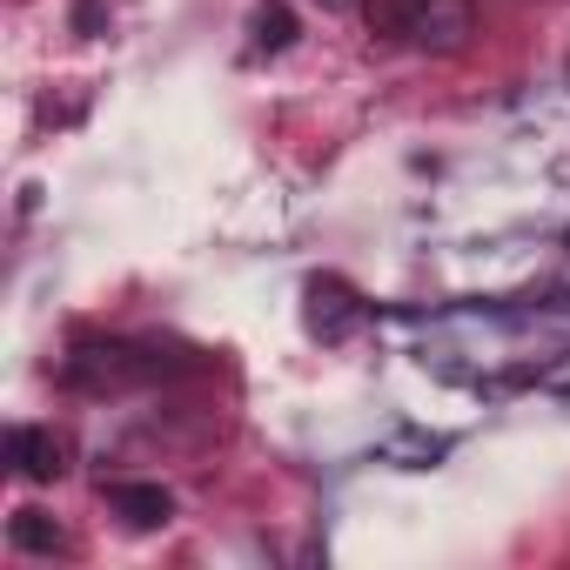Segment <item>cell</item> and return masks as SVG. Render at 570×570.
Returning a JSON list of instances; mask_svg holds the SVG:
<instances>
[{
	"label": "cell",
	"instance_id": "obj_1",
	"mask_svg": "<svg viewBox=\"0 0 570 570\" xmlns=\"http://www.w3.org/2000/svg\"><path fill=\"white\" fill-rule=\"evenodd\" d=\"M396 35H410V48L423 55H456L476 35V0H403Z\"/></svg>",
	"mask_w": 570,
	"mask_h": 570
},
{
	"label": "cell",
	"instance_id": "obj_2",
	"mask_svg": "<svg viewBox=\"0 0 570 570\" xmlns=\"http://www.w3.org/2000/svg\"><path fill=\"white\" fill-rule=\"evenodd\" d=\"M8 463H14L21 483H55V476H61V443H55V430H35V423L8 430Z\"/></svg>",
	"mask_w": 570,
	"mask_h": 570
},
{
	"label": "cell",
	"instance_id": "obj_3",
	"mask_svg": "<svg viewBox=\"0 0 570 570\" xmlns=\"http://www.w3.org/2000/svg\"><path fill=\"white\" fill-rule=\"evenodd\" d=\"M108 503L128 517V530H161L175 517V497L161 483H108Z\"/></svg>",
	"mask_w": 570,
	"mask_h": 570
},
{
	"label": "cell",
	"instance_id": "obj_4",
	"mask_svg": "<svg viewBox=\"0 0 570 570\" xmlns=\"http://www.w3.org/2000/svg\"><path fill=\"white\" fill-rule=\"evenodd\" d=\"M248 35H255V48H262V55H282V48L296 41V14L282 8V0H262L255 21H248Z\"/></svg>",
	"mask_w": 570,
	"mask_h": 570
},
{
	"label": "cell",
	"instance_id": "obj_5",
	"mask_svg": "<svg viewBox=\"0 0 570 570\" xmlns=\"http://www.w3.org/2000/svg\"><path fill=\"white\" fill-rule=\"evenodd\" d=\"M8 537H14V550H55V543H61V530H55V517H41V510H14V523H8Z\"/></svg>",
	"mask_w": 570,
	"mask_h": 570
}]
</instances>
